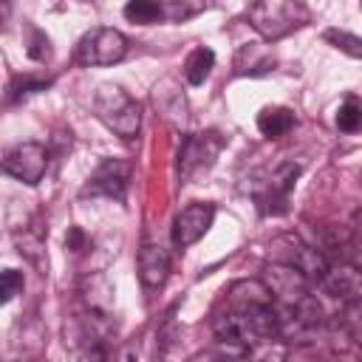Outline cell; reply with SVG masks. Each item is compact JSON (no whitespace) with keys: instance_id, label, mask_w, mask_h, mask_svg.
Segmentation results:
<instances>
[{"instance_id":"2","label":"cell","mask_w":362,"mask_h":362,"mask_svg":"<svg viewBox=\"0 0 362 362\" xmlns=\"http://www.w3.org/2000/svg\"><path fill=\"white\" fill-rule=\"evenodd\" d=\"M96 119L122 139H136L141 127V107L119 85H99L93 93Z\"/></svg>"},{"instance_id":"26","label":"cell","mask_w":362,"mask_h":362,"mask_svg":"<svg viewBox=\"0 0 362 362\" xmlns=\"http://www.w3.org/2000/svg\"><path fill=\"white\" fill-rule=\"evenodd\" d=\"M11 11H14V3H11V0H0V28H6Z\"/></svg>"},{"instance_id":"17","label":"cell","mask_w":362,"mask_h":362,"mask_svg":"<svg viewBox=\"0 0 362 362\" xmlns=\"http://www.w3.org/2000/svg\"><path fill=\"white\" fill-rule=\"evenodd\" d=\"M164 23H187L206 8V0H156Z\"/></svg>"},{"instance_id":"24","label":"cell","mask_w":362,"mask_h":362,"mask_svg":"<svg viewBox=\"0 0 362 362\" xmlns=\"http://www.w3.org/2000/svg\"><path fill=\"white\" fill-rule=\"evenodd\" d=\"M28 34H31V42H28V48H25V54L34 59V62H45L48 57H51V42H48V37L40 31V28H28Z\"/></svg>"},{"instance_id":"7","label":"cell","mask_w":362,"mask_h":362,"mask_svg":"<svg viewBox=\"0 0 362 362\" xmlns=\"http://www.w3.org/2000/svg\"><path fill=\"white\" fill-rule=\"evenodd\" d=\"M215 221V206L206 201H192L184 209H178L175 221H173V246L175 249H187L192 243H198L206 229Z\"/></svg>"},{"instance_id":"8","label":"cell","mask_w":362,"mask_h":362,"mask_svg":"<svg viewBox=\"0 0 362 362\" xmlns=\"http://www.w3.org/2000/svg\"><path fill=\"white\" fill-rule=\"evenodd\" d=\"M297 175H300V167L291 164V161L280 164V167L269 175L266 189L257 195V204H260V209H263L266 215H283V212L288 209V192L294 189Z\"/></svg>"},{"instance_id":"6","label":"cell","mask_w":362,"mask_h":362,"mask_svg":"<svg viewBox=\"0 0 362 362\" xmlns=\"http://www.w3.org/2000/svg\"><path fill=\"white\" fill-rule=\"evenodd\" d=\"M127 181H130V164L119 161V158H105L88 178V184L82 187V198H113V201H124L127 192Z\"/></svg>"},{"instance_id":"22","label":"cell","mask_w":362,"mask_h":362,"mask_svg":"<svg viewBox=\"0 0 362 362\" xmlns=\"http://www.w3.org/2000/svg\"><path fill=\"white\" fill-rule=\"evenodd\" d=\"M25 280H23V272L17 269H3L0 272V305H6L8 300H14L20 291H23Z\"/></svg>"},{"instance_id":"16","label":"cell","mask_w":362,"mask_h":362,"mask_svg":"<svg viewBox=\"0 0 362 362\" xmlns=\"http://www.w3.org/2000/svg\"><path fill=\"white\" fill-rule=\"evenodd\" d=\"M14 243H17V252H20L31 266H37V269L45 274V269H48V257H45V238H42L40 232L25 229V232H17V235H14Z\"/></svg>"},{"instance_id":"1","label":"cell","mask_w":362,"mask_h":362,"mask_svg":"<svg viewBox=\"0 0 362 362\" xmlns=\"http://www.w3.org/2000/svg\"><path fill=\"white\" fill-rule=\"evenodd\" d=\"M246 17L266 42H274L308 23V6L303 0H252Z\"/></svg>"},{"instance_id":"5","label":"cell","mask_w":362,"mask_h":362,"mask_svg":"<svg viewBox=\"0 0 362 362\" xmlns=\"http://www.w3.org/2000/svg\"><path fill=\"white\" fill-rule=\"evenodd\" d=\"M0 170L6 175L34 187L37 181H42V175L48 170V150L40 141H23L6 153V158L0 161Z\"/></svg>"},{"instance_id":"20","label":"cell","mask_w":362,"mask_h":362,"mask_svg":"<svg viewBox=\"0 0 362 362\" xmlns=\"http://www.w3.org/2000/svg\"><path fill=\"white\" fill-rule=\"evenodd\" d=\"M54 79H45V76H14L8 90H11V99L20 102V99H28L31 93H40V90H48Z\"/></svg>"},{"instance_id":"18","label":"cell","mask_w":362,"mask_h":362,"mask_svg":"<svg viewBox=\"0 0 362 362\" xmlns=\"http://www.w3.org/2000/svg\"><path fill=\"white\" fill-rule=\"evenodd\" d=\"M212 65H215L212 48H206V45L192 48V54H189L187 62H184V76H187V82H189V85H204V79L209 76Z\"/></svg>"},{"instance_id":"15","label":"cell","mask_w":362,"mask_h":362,"mask_svg":"<svg viewBox=\"0 0 362 362\" xmlns=\"http://www.w3.org/2000/svg\"><path fill=\"white\" fill-rule=\"evenodd\" d=\"M297 124L294 113L288 107H263L260 116H257V130L266 136V139H280L286 136L291 127Z\"/></svg>"},{"instance_id":"25","label":"cell","mask_w":362,"mask_h":362,"mask_svg":"<svg viewBox=\"0 0 362 362\" xmlns=\"http://www.w3.org/2000/svg\"><path fill=\"white\" fill-rule=\"evenodd\" d=\"M65 249H71V252H85L88 249V238L79 226H71V232L65 235Z\"/></svg>"},{"instance_id":"23","label":"cell","mask_w":362,"mask_h":362,"mask_svg":"<svg viewBox=\"0 0 362 362\" xmlns=\"http://www.w3.org/2000/svg\"><path fill=\"white\" fill-rule=\"evenodd\" d=\"M325 40H328V42H334L337 48H342L345 54H351L354 59L362 54V48H359L362 42H359V37H356V34H351V31H337V28H331V31H325Z\"/></svg>"},{"instance_id":"3","label":"cell","mask_w":362,"mask_h":362,"mask_svg":"<svg viewBox=\"0 0 362 362\" xmlns=\"http://www.w3.org/2000/svg\"><path fill=\"white\" fill-rule=\"evenodd\" d=\"M127 57V37L116 28H90L88 34H82V40L76 42L74 59L82 68H102V65H116Z\"/></svg>"},{"instance_id":"21","label":"cell","mask_w":362,"mask_h":362,"mask_svg":"<svg viewBox=\"0 0 362 362\" xmlns=\"http://www.w3.org/2000/svg\"><path fill=\"white\" fill-rule=\"evenodd\" d=\"M362 124V110H359V102L356 99H345L337 110V127L342 133H356Z\"/></svg>"},{"instance_id":"12","label":"cell","mask_w":362,"mask_h":362,"mask_svg":"<svg viewBox=\"0 0 362 362\" xmlns=\"http://www.w3.org/2000/svg\"><path fill=\"white\" fill-rule=\"evenodd\" d=\"M170 274V255L161 243H144L139 252V277L144 288H161Z\"/></svg>"},{"instance_id":"4","label":"cell","mask_w":362,"mask_h":362,"mask_svg":"<svg viewBox=\"0 0 362 362\" xmlns=\"http://www.w3.org/2000/svg\"><path fill=\"white\" fill-rule=\"evenodd\" d=\"M221 147H223V139L218 133H212V130L184 136L181 139V150H178V178L184 184H189L198 175L209 173V167L215 164Z\"/></svg>"},{"instance_id":"14","label":"cell","mask_w":362,"mask_h":362,"mask_svg":"<svg viewBox=\"0 0 362 362\" xmlns=\"http://www.w3.org/2000/svg\"><path fill=\"white\" fill-rule=\"evenodd\" d=\"M82 300H85V308L93 311V314H107L110 317V300H113V286L107 283L105 274H90L82 280V288H79Z\"/></svg>"},{"instance_id":"19","label":"cell","mask_w":362,"mask_h":362,"mask_svg":"<svg viewBox=\"0 0 362 362\" xmlns=\"http://www.w3.org/2000/svg\"><path fill=\"white\" fill-rule=\"evenodd\" d=\"M124 17H127L130 23H139V25H153V23L161 20L156 0H127Z\"/></svg>"},{"instance_id":"10","label":"cell","mask_w":362,"mask_h":362,"mask_svg":"<svg viewBox=\"0 0 362 362\" xmlns=\"http://www.w3.org/2000/svg\"><path fill=\"white\" fill-rule=\"evenodd\" d=\"M317 283L322 286L325 294H331V297H337L342 303H359V297H362L359 269L354 263H345V260L328 263V269L322 272V277Z\"/></svg>"},{"instance_id":"9","label":"cell","mask_w":362,"mask_h":362,"mask_svg":"<svg viewBox=\"0 0 362 362\" xmlns=\"http://www.w3.org/2000/svg\"><path fill=\"white\" fill-rule=\"evenodd\" d=\"M263 283L272 291L274 303H294V300L305 297L308 286H311V280L303 272H297L288 263H277V260H272V266L266 269V280Z\"/></svg>"},{"instance_id":"13","label":"cell","mask_w":362,"mask_h":362,"mask_svg":"<svg viewBox=\"0 0 362 362\" xmlns=\"http://www.w3.org/2000/svg\"><path fill=\"white\" fill-rule=\"evenodd\" d=\"M153 102L158 107V113L170 122V124H184L187 122V99L178 90V85L173 79H164L156 85L153 90Z\"/></svg>"},{"instance_id":"11","label":"cell","mask_w":362,"mask_h":362,"mask_svg":"<svg viewBox=\"0 0 362 362\" xmlns=\"http://www.w3.org/2000/svg\"><path fill=\"white\" fill-rule=\"evenodd\" d=\"M232 65H235V74H238V76H263V74L274 71L277 59H274L272 48H269L266 40H263V42H243V45L238 48Z\"/></svg>"}]
</instances>
